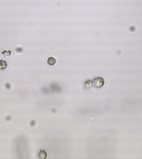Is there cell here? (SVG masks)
<instances>
[{"label": "cell", "instance_id": "1", "mask_svg": "<svg viewBox=\"0 0 142 159\" xmlns=\"http://www.w3.org/2000/svg\"><path fill=\"white\" fill-rule=\"evenodd\" d=\"M105 83V81L103 77H99L94 78L93 83L94 87L97 88H101L104 87Z\"/></svg>", "mask_w": 142, "mask_h": 159}, {"label": "cell", "instance_id": "2", "mask_svg": "<svg viewBox=\"0 0 142 159\" xmlns=\"http://www.w3.org/2000/svg\"><path fill=\"white\" fill-rule=\"evenodd\" d=\"M8 64L4 60H0V71H4L7 69Z\"/></svg>", "mask_w": 142, "mask_h": 159}, {"label": "cell", "instance_id": "3", "mask_svg": "<svg viewBox=\"0 0 142 159\" xmlns=\"http://www.w3.org/2000/svg\"><path fill=\"white\" fill-rule=\"evenodd\" d=\"M93 81L91 79H88L85 81L84 83V85L85 87L87 89H91L93 87Z\"/></svg>", "mask_w": 142, "mask_h": 159}, {"label": "cell", "instance_id": "4", "mask_svg": "<svg viewBox=\"0 0 142 159\" xmlns=\"http://www.w3.org/2000/svg\"><path fill=\"white\" fill-rule=\"evenodd\" d=\"M47 154L46 151L43 149L40 150L38 153V157L40 159H46L47 158Z\"/></svg>", "mask_w": 142, "mask_h": 159}, {"label": "cell", "instance_id": "5", "mask_svg": "<svg viewBox=\"0 0 142 159\" xmlns=\"http://www.w3.org/2000/svg\"><path fill=\"white\" fill-rule=\"evenodd\" d=\"M56 62V60L55 58L52 57H50L48 58L47 60V63L50 66L55 65Z\"/></svg>", "mask_w": 142, "mask_h": 159}, {"label": "cell", "instance_id": "6", "mask_svg": "<svg viewBox=\"0 0 142 159\" xmlns=\"http://www.w3.org/2000/svg\"><path fill=\"white\" fill-rule=\"evenodd\" d=\"M1 54L4 57H10L12 54V52L11 50H5L1 52Z\"/></svg>", "mask_w": 142, "mask_h": 159}]
</instances>
